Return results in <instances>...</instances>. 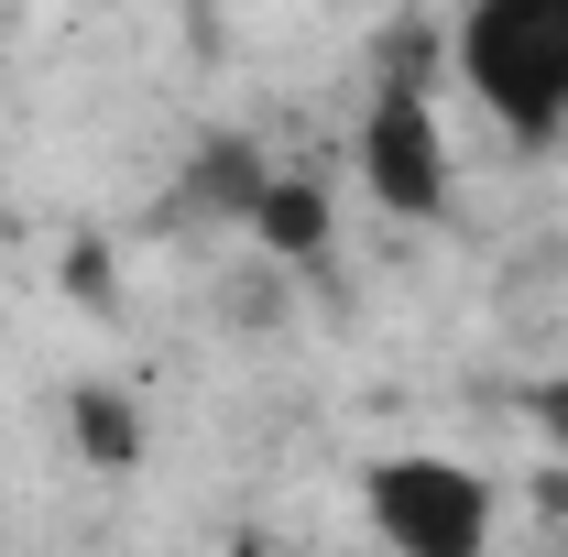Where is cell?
Here are the masks:
<instances>
[{
	"mask_svg": "<svg viewBox=\"0 0 568 557\" xmlns=\"http://www.w3.org/2000/svg\"><path fill=\"white\" fill-rule=\"evenodd\" d=\"M536 437H547V448L568 459V361L547 372V383H536Z\"/></svg>",
	"mask_w": 568,
	"mask_h": 557,
	"instance_id": "6",
	"label": "cell"
},
{
	"mask_svg": "<svg viewBox=\"0 0 568 557\" xmlns=\"http://www.w3.org/2000/svg\"><path fill=\"white\" fill-rule=\"evenodd\" d=\"M77 459H142V416H132V394H110V383H88L77 394Z\"/></svg>",
	"mask_w": 568,
	"mask_h": 557,
	"instance_id": "5",
	"label": "cell"
},
{
	"mask_svg": "<svg viewBox=\"0 0 568 557\" xmlns=\"http://www.w3.org/2000/svg\"><path fill=\"white\" fill-rule=\"evenodd\" d=\"M372 209L394 219H437L448 209V121H437V88L426 77H383L361 99V142H351Z\"/></svg>",
	"mask_w": 568,
	"mask_h": 557,
	"instance_id": "3",
	"label": "cell"
},
{
	"mask_svg": "<svg viewBox=\"0 0 568 557\" xmlns=\"http://www.w3.org/2000/svg\"><path fill=\"white\" fill-rule=\"evenodd\" d=\"M448 77L503 142H568V0H481L448 22Z\"/></svg>",
	"mask_w": 568,
	"mask_h": 557,
	"instance_id": "1",
	"label": "cell"
},
{
	"mask_svg": "<svg viewBox=\"0 0 568 557\" xmlns=\"http://www.w3.org/2000/svg\"><path fill=\"white\" fill-rule=\"evenodd\" d=\"M361 525L383 557H493L503 547V492L459 448H383L361 470Z\"/></svg>",
	"mask_w": 568,
	"mask_h": 557,
	"instance_id": "2",
	"label": "cell"
},
{
	"mask_svg": "<svg viewBox=\"0 0 568 557\" xmlns=\"http://www.w3.org/2000/svg\"><path fill=\"white\" fill-rule=\"evenodd\" d=\"M241 230H252L274 263H328V230H339V209H328V186H317V175H284V164H263V186H252Z\"/></svg>",
	"mask_w": 568,
	"mask_h": 557,
	"instance_id": "4",
	"label": "cell"
}]
</instances>
